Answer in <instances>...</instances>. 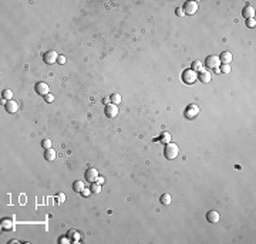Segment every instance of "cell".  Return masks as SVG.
Instances as JSON below:
<instances>
[{
	"instance_id": "cell-1",
	"label": "cell",
	"mask_w": 256,
	"mask_h": 244,
	"mask_svg": "<svg viewBox=\"0 0 256 244\" xmlns=\"http://www.w3.org/2000/svg\"><path fill=\"white\" fill-rule=\"evenodd\" d=\"M164 153H165V157L167 159H169V161H172V159H175L176 156H178L179 153V148L176 144H167L165 145V149H164Z\"/></svg>"
},
{
	"instance_id": "cell-2",
	"label": "cell",
	"mask_w": 256,
	"mask_h": 244,
	"mask_svg": "<svg viewBox=\"0 0 256 244\" xmlns=\"http://www.w3.org/2000/svg\"><path fill=\"white\" fill-rule=\"evenodd\" d=\"M198 114H199V108H198V105H195V104L188 105L186 109L184 111V117H185L186 119H194L195 117H198Z\"/></svg>"
},
{
	"instance_id": "cell-3",
	"label": "cell",
	"mask_w": 256,
	"mask_h": 244,
	"mask_svg": "<svg viewBox=\"0 0 256 244\" xmlns=\"http://www.w3.org/2000/svg\"><path fill=\"white\" fill-rule=\"evenodd\" d=\"M196 78H198V75L194 70H185L182 73V81L185 84H194L196 81Z\"/></svg>"
},
{
	"instance_id": "cell-4",
	"label": "cell",
	"mask_w": 256,
	"mask_h": 244,
	"mask_svg": "<svg viewBox=\"0 0 256 244\" xmlns=\"http://www.w3.org/2000/svg\"><path fill=\"white\" fill-rule=\"evenodd\" d=\"M219 64H221V60H219L218 55H208L205 60V65L208 68H211V70H216V68H219Z\"/></svg>"
},
{
	"instance_id": "cell-5",
	"label": "cell",
	"mask_w": 256,
	"mask_h": 244,
	"mask_svg": "<svg viewBox=\"0 0 256 244\" xmlns=\"http://www.w3.org/2000/svg\"><path fill=\"white\" fill-rule=\"evenodd\" d=\"M182 10H184V13L185 14H195L196 10H198V3L196 2H192V0H189V2H185V4H184V7H182Z\"/></svg>"
},
{
	"instance_id": "cell-6",
	"label": "cell",
	"mask_w": 256,
	"mask_h": 244,
	"mask_svg": "<svg viewBox=\"0 0 256 244\" xmlns=\"http://www.w3.org/2000/svg\"><path fill=\"white\" fill-rule=\"evenodd\" d=\"M43 60L46 64H48V65H51V64H54L56 61L58 60V54L57 51H47V53L43 55Z\"/></svg>"
},
{
	"instance_id": "cell-7",
	"label": "cell",
	"mask_w": 256,
	"mask_h": 244,
	"mask_svg": "<svg viewBox=\"0 0 256 244\" xmlns=\"http://www.w3.org/2000/svg\"><path fill=\"white\" fill-rule=\"evenodd\" d=\"M85 180L90 182V183H93V182L97 180V177H98V171L97 169H94V167H88L87 171H85Z\"/></svg>"
},
{
	"instance_id": "cell-8",
	"label": "cell",
	"mask_w": 256,
	"mask_h": 244,
	"mask_svg": "<svg viewBox=\"0 0 256 244\" xmlns=\"http://www.w3.org/2000/svg\"><path fill=\"white\" fill-rule=\"evenodd\" d=\"M104 112L108 118H114L118 115V108H117V105H114V104H107L104 108Z\"/></svg>"
},
{
	"instance_id": "cell-9",
	"label": "cell",
	"mask_w": 256,
	"mask_h": 244,
	"mask_svg": "<svg viewBox=\"0 0 256 244\" xmlns=\"http://www.w3.org/2000/svg\"><path fill=\"white\" fill-rule=\"evenodd\" d=\"M50 91V88H48V84H46V82H37L36 84V92L37 94H40V95H47V94H50L48 92Z\"/></svg>"
},
{
	"instance_id": "cell-10",
	"label": "cell",
	"mask_w": 256,
	"mask_h": 244,
	"mask_svg": "<svg viewBox=\"0 0 256 244\" xmlns=\"http://www.w3.org/2000/svg\"><path fill=\"white\" fill-rule=\"evenodd\" d=\"M17 109H19V105H17L16 101H13V100L6 101V111L9 114H16Z\"/></svg>"
},
{
	"instance_id": "cell-11",
	"label": "cell",
	"mask_w": 256,
	"mask_h": 244,
	"mask_svg": "<svg viewBox=\"0 0 256 244\" xmlns=\"http://www.w3.org/2000/svg\"><path fill=\"white\" fill-rule=\"evenodd\" d=\"M219 213L216 210H211V211H208V214H206V220L209 221V223H218L219 221Z\"/></svg>"
},
{
	"instance_id": "cell-12",
	"label": "cell",
	"mask_w": 256,
	"mask_h": 244,
	"mask_svg": "<svg viewBox=\"0 0 256 244\" xmlns=\"http://www.w3.org/2000/svg\"><path fill=\"white\" fill-rule=\"evenodd\" d=\"M211 78H212V75H211V73H209V71H206V70H202L201 73H199V75H198V80L201 81V82H203V84L209 82V81H211Z\"/></svg>"
},
{
	"instance_id": "cell-13",
	"label": "cell",
	"mask_w": 256,
	"mask_h": 244,
	"mask_svg": "<svg viewBox=\"0 0 256 244\" xmlns=\"http://www.w3.org/2000/svg\"><path fill=\"white\" fill-rule=\"evenodd\" d=\"M242 14L245 19H255V9H253V6H246L243 9Z\"/></svg>"
},
{
	"instance_id": "cell-14",
	"label": "cell",
	"mask_w": 256,
	"mask_h": 244,
	"mask_svg": "<svg viewBox=\"0 0 256 244\" xmlns=\"http://www.w3.org/2000/svg\"><path fill=\"white\" fill-rule=\"evenodd\" d=\"M219 60H221L222 64H231V61H232V54H231V51H223V53L221 54Z\"/></svg>"
},
{
	"instance_id": "cell-15",
	"label": "cell",
	"mask_w": 256,
	"mask_h": 244,
	"mask_svg": "<svg viewBox=\"0 0 256 244\" xmlns=\"http://www.w3.org/2000/svg\"><path fill=\"white\" fill-rule=\"evenodd\" d=\"M2 228L3 230H13L14 228V224L11 219H3L2 220Z\"/></svg>"
},
{
	"instance_id": "cell-16",
	"label": "cell",
	"mask_w": 256,
	"mask_h": 244,
	"mask_svg": "<svg viewBox=\"0 0 256 244\" xmlns=\"http://www.w3.org/2000/svg\"><path fill=\"white\" fill-rule=\"evenodd\" d=\"M155 140H159L161 144H169L171 142V134L169 132H162L161 135H159V138H157Z\"/></svg>"
},
{
	"instance_id": "cell-17",
	"label": "cell",
	"mask_w": 256,
	"mask_h": 244,
	"mask_svg": "<svg viewBox=\"0 0 256 244\" xmlns=\"http://www.w3.org/2000/svg\"><path fill=\"white\" fill-rule=\"evenodd\" d=\"M44 159L48 162L54 161L56 159V151H54L53 148H50V149H46V152H44Z\"/></svg>"
},
{
	"instance_id": "cell-18",
	"label": "cell",
	"mask_w": 256,
	"mask_h": 244,
	"mask_svg": "<svg viewBox=\"0 0 256 244\" xmlns=\"http://www.w3.org/2000/svg\"><path fill=\"white\" fill-rule=\"evenodd\" d=\"M80 236H81V234L78 233L77 230H70L67 233V237L70 238L71 241H78V240H80Z\"/></svg>"
},
{
	"instance_id": "cell-19",
	"label": "cell",
	"mask_w": 256,
	"mask_h": 244,
	"mask_svg": "<svg viewBox=\"0 0 256 244\" xmlns=\"http://www.w3.org/2000/svg\"><path fill=\"white\" fill-rule=\"evenodd\" d=\"M84 183H83V180H75L74 184H73V190L77 192V193H81V190L84 189Z\"/></svg>"
},
{
	"instance_id": "cell-20",
	"label": "cell",
	"mask_w": 256,
	"mask_h": 244,
	"mask_svg": "<svg viewBox=\"0 0 256 244\" xmlns=\"http://www.w3.org/2000/svg\"><path fill=\"white\" fill-rule=\"evenodd\" d=\"M191 70H194L195 73H201V71L203 70L202 63H201V61H198V60L194 61V63H192V68H191Z\"/></svg>"
},
{
	"instance_id": "cell-21",
	"label": "cell",
	"mask_w": 256,
	"mask_h": 244,
	"mask_svg": "<svg viewBox=\"0 0 256 244\" xmlns=\"http://www.w3.org/2000/svg\"><path fill=\"white\" fill-rule=\"evenodd\" d=\"M2 98H3V101L6 102V101H10L11 98H13V92H11V90H4L3 92H2Z\"/></svg>"
},
{
	"instance_id": "cell-22",
	"label": "cell",
	"mask_w": 256,
	"mask_h": 244,
	"mask_svg": "<svg viewBox=\"0 0 256 244\" xmlns=\"http://www.w3.org/2000/svg\"><path fill=\"white\" fill-rule=\"evenodd\" d=\"M110 101H111V104L118 105L121 102V95H120V94H112L111 97H110Z\"/></svg>"
},
{
	"instance_id": "cell-23",
	"label": "cell",
	"mask_w": 256,
	"mask_h": 244,
	"mask_svg": "<svg viewBox=\"0 0 256 244\" xmlns=\"http://www.w3.org/2000/svg\"><path fill=\"white\" fill-rule=\"evenodd\" d=\"M90 189H91V193H100L101 192V184L97 183V182H93Z\"/></svg>"
},
{
	"instance_id": "cell-24",
	"label": "cell",
	"mask_w": 256,
	"mask_h": 244,
	"mask_svg": "<svg viewBox=\"0 0 256 244\" xmlns=\"http://www.w3.org/2000/svg\"><path fill=\"white\" fill-rule=\"evenodd\" d=\"M218 71L222 74H228V73H231V65L229 64H222V65H219Z\"/></svg>"
},
{
	"instance_id": "cell-25",
	"label": "cell",
	"mask_w": 256,
	"mask_h": 244,
	"mask_svg": "<svg viewBox=\"0 0 256 244\" xmlns=\"http://www.w3.org/2000/svg\"><path fill=\"white\" fill-rule=\"evenodd\" d=\"M159 200H161V203H162V204H165V206H168V204L171 203V194H168V193L162 194Z\"/></svg>"
},
{
	"instance_id": "cell-26",
	"label": "cell",
	"mask_w": 256,
	"mask_h": 244,
	"mask_svg": "<svg viewBox=\"0 0 256 244\" xmlns=\"http://www.w3.org/2000/svg\"><path fill=\"white\" fill-rule=\"evenodd\" d=\"M41 146H43L44 149H50V148H51V140H50V139H43V142H41Z\"/></svg>"
},
{
	"instance_id": "cell-27",
	"label": "cell",
	"mask_w": 256,
	"mask_h": 244,
	"mask_svg": "<svg viewBox=\"0 0 256 244\" xmlns=\"http://www.w3.org/2000/svg\"><path fill=\"white\" fill-rule=\"evenodd\" d=\"M246 26L249 27V29H252V27H255V26H256V21H255V19H248V20H246Z\"/></svg>"
},
{
	"instance_id": "cell-28",
	"label": "cell",
	"mask_w": 256,
	"mask_h": 244,
	"mask_svg": "<svg viewBox=\"0 0 256 244\" xmlns=\"http://www.w3.org/2000/svg\"><path fill=\"white\" fill-rule=\"evenodd\" d=\"M57 200H58V203H64V202H66V194H64V193H58L57 194Z\"/></svg>"
},
{
	"instance_id": "cell-29",
	"label": "cell",
	"mask_w": 256,
	"mask_h": 244,
	"mask_svg": "<svg viewBox=\"0 0 256 244\" xmlns=\"http://www.w3.org/2000/svg\"><path fill=\"white\" fill-rule=\"evenodd\" d=\"M81 194H83L84 197H88V196L91 194V189H85V187H84V189L81 190Z\"/></svg>"
},
{
	"instance_id": "cell-30",
	"label": "cell",
	"mask_w": 256,
	"mask_h": 244,
	"mask_svg": "<svg viewBox=\"0 0 256 244\" xmlns=\"http://www.w3.org/2000/svg\"><path fill=\"white\" fill-rule=\"evenodd\" d=\"M44 100H46V102H53L54 97L51 95V94H47V95H44Z\"/></svg>"
},
{
	"instance_id": "cell-31",
	"label": "cell",
	"mask_w": 256,
	"mask_h": 244,
	"mask_svg": "<svg viewBox=\"0 0 256 244\" xmlns=\"http://www.w3.org/2000/svg\"><path fill=\"white\" fill-rule=\"evenodd\" d=\"M70 238L68 237H63V238H58V243H61V244H66V243H70Z\"/></svg>"
},
{
	"instance_id": "cell-32",
	"label": "cell",
	"mask_w": 256,
	"mask_h": 244,
	"mask_svg": "<svg viewBox=\"0 0 256 244\" xmlns=\"http://www.w3.org/2000/svg\"><path fill=\"white\" fill-rule=\"evenodd\" d=\"M184 14H185V13H184V10H182V7H178V9H176V16H178V17H182Z\"/></svg>"
},
{
	"instance_id": "cell-33",
	"label": "cell",
	"mask_w": 256,
	"mask_h": 244,
	"mask_svg": "<svg viewBox=\"0 0 256 244\" xmlns=\"http://www.w3.org/2000/svg\"><path fill=\"white\" fill-rule=\"evenodd\" d=\"M57 63H58V64H64V63H66V57H64V55H58Z\"/></svg>"
},
{
	"instance_id": "cell-34",
	"label": "cell",
	"mask_w": 256,
	"mask_h": 244,
	"mask_svg": "<svg viewBox=\"0 0 256 244\" xmlns=\"http://www.w3.org/2000/svg\"><path fill=\"white\" fill-rule=\"evenodd\" d=\"M95 182H97V183H100V184H103V183H104V177L98 176V177H97V180H95Z\"/></svg>"
},
{
	"instance_id": "cell-35",
	"label": "cell",
	"mask_w": 256,
	"mask_h": 244,
	"mask_svg": "<svg viewBox=\"0 0 256 244\" xmlns=\"http://www.w3.org/2000/svg\"><path fill=\"white\" fill-rule=\"evenodd\" d=\"M108 101H110V98H104V100H103V104H104V105L110 104V102H108Z\"/></svg>"
}]
</instances>
